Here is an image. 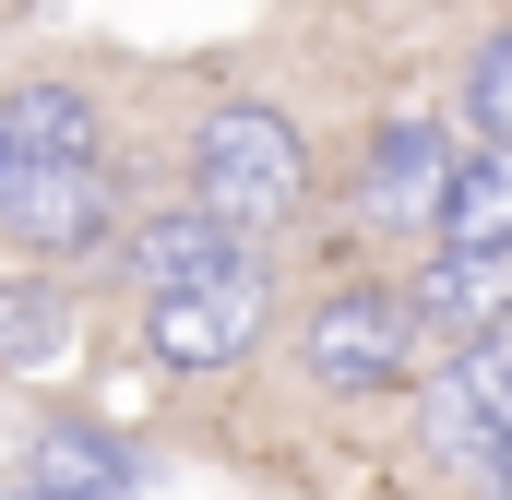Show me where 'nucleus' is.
<instances>
[{"label": "nucleus", "mask_w": 512, "mask_h": 500, "mask_svg": "<svg viewBox=\"0 0 512 500\" xmlns=\"http://www.w3.org/2000/svg\"><path fill=\"white\" fill-rule=\"evenodd\" d=\"M298 191H310V155H298V131L274 108H215L203 120V155H191V203L203 215L274 227V215H298Z\"/></svg>", "instance_id": "nucleus-1"}, {"label": "nucleus", "mask_w": 512, "mask_h": 500, "mask_svg": "<svg viewBox=\"0 0 512 500\" xmlns=\"http://www.w3.org/2000/svg\"><path fill=\"white\" fill-rule=\"evenodd\" d=\"M417 429H429V465L489 477V465H501V441H512V334H465V358L429 381Z\"/></svg>", "instance_id": "nucleus-2"}, {"label": "nucleus", "mask_w": 512, "mask_h": 500, "mask_svg": "<svg viewBox=\"0 0 512 500\" xmlns=\"http://www.w3.org/2000/svg\"><path fill=\"white\" fill-rule=\"evenodd\" d=\"M262 334V274L227 262V274H191V286H155V358L167 370H227Z\"/></svg>", "instance_id": "nucleus-3"}, {"label": "nucleus", "mask_w": 512, "mask_h": 500, "mask_svg": "<svg viewBox=\"0 0 512 500\" xmlns=\"http://www.w3.org/2000/svg\"><path fill=\"white\" fill-rule=\"evenodd\" d=\"M0 227L24 250H84L108 227V179L96 155H0Z\"/></svg>", "instance_id": "nucleus-4"}, {"label": "nucleus", "mask_w": 512, "mask_h": 500, "mask_svg": "<svg viewBox=\"0 0 512 500\" xmlns=\"http://www.w3.org/2000/svg\"><path fill=\"white\" fill-rule=\"evenodd\" d=\"M405 298H382V286H346L322 322H310V370L334 381V393H370V381H393L405 370Z\"/></svg>", "instance_id": "nucleus-5"}, {"label": "nucleus", "mask_w": 512, "mask_h": 500, "mask_svg": "<svg viewBox=\"0 0 512 500\" xmlns=\"http://www.w3.org/2000/svg\"><path fill=\"white\" fill-rule=\"evenodd\" d=\"M417 310L465 346V334H501L512 322V239H453L429 262V286H417Z\"/></svg>", "instance_id": "nucleus-6"}, {"label": "nucleus", "mask_w": 512, "mask_h": 500, "mask_svg": "<svg viewBox=\"0 0 512 500\" xmlns=\"http://www.w3.org/2000/svg\"><path fill=\"white\" fill-rule=\"evenodd\" d=\"M441 167H453V143L441 131H382V155H370V227H417L429 203H441Z\"/></svg>", "instance_id": "nucleus-7"}, {"label": "nucleus", "mask_w": 512, "mask_h": 500, "mask_svg": "<svg viewBox=\"0 0 512 500\" xmlns=\"http://www.w3.org/2000/svg\"><path fill=\"white\" fill-rule=\"evenodd\" d=\"M131 262H143V286H191V274H227V262H239V227L191 203V215H155Z\"/></svg>", "instance_id": "nucleus-8"}, {"label": "nucleus", "mask_w": 512, "mask_h": 500, "mask_svg": "<svg viewBox=\"0 0 512 500\" xmlns=\"http://www.w3.org/2000/svg\"><path fill=\"white\" fill-rule=\"evenodd\" d=\"M453 239H512V143L489 155H465V167H441V203H429Z\"/></svg>", "instance_id": "nucleus-9"}, {"label": "nucleus", "mask_w": 512, "mask_h": 500, "mask_svg": "<svg viewBox=\"0 0 512 500\" xmlns=\"http://www.w3.org/2000/svg\"><path fill=\"white\" fill-rule=\"evenodd\" d=\"M0 155H96V108L60 96V84L48 96H12L0 108Z\"/></svg>", "instance_id": "nucleus-10"}, {"label": "nucleus", "mask_w": 512, "mask_h": 500, "mask_svg": "<svg viewBox=\"0 0 512 500\" xmlns=\"http://www.w3.org/2000/svg\"><path fill=\"white\" fill-rule=\"evenodd\" d=\"M36 489H60V500H120V453H108L96 429H48V441H36Z\"/></svg>", "instance_id": "nucleus-11"}, {"label": "nucleus", "mask_w": 512, "mask_h": 500, "mask_svg": "<svg viewBox=\"0 0 512 500\" xmlns=\"http://www.w3.org/2000/svg\"><path fill=\"white\" fill-rule=\"evenodd\" d=\"M60 358V298L48 286H0V370H48Z\"/></svg>", "instance_id": "nucleus-12"}, {"label": "nucleus", "mask_w": 512, "mask_h": 500, "mask_svg": "<svg viewBox=\"0 0 512 500\" xmlns=\"http://www.w3.org/2000/svg\"><path fill=\"white\" fill-rule=\"evenodd\" d=\"M465 96H477V131H489V143H512V36H489V48H477V84H465Z\"/></svg>", "instance_id": "nucleus-13"}, {"label": "nucleus", "mask_w": 512, "mask_h": 500, "mask_svg": "<svg viewBox=\"0 0 512 500\" xmlns=\"http://www.w3.org/2000/svg\"><path fill=\"white\" fill-rule=\"evenodd\" d=\"M489 500H512V441H501V465H489Z\"/></svg>", "instance_id": "nucleus-14"}]
</instances>
